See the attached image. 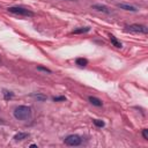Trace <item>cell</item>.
Segmentation results:
<instances>
[{
    "mask_svg": "<svg viewBox=\"0 0 148 148\" xmlns=\"http://www.w3.org/2000/svg\"><path fill=\"white\" fill-rule=\"evenodd\" d=\"M13 114L17 120H25L31 116V108L27 105H18L14 109Z\"/></svg>",
    "mask_w": 148,
    "mask_h": 148,
    "instance_id": "6da1fadb",
    "label": "cell"
},
{
    "mask_svg": "<svg viewBox=\"0 0 148 148\" xmlns=\"http://www.w3.org/2000/svg\"><path fill=\"white\" fill-rule=\"evenodd\" d=\"M7 10L9 13H13V14H16V15H21V16H28V17H31L34 16V12H31L30 9L28 8H24V7H20V6H13V7H8Z\"/></svg>",
    "mask_w": 148,
    "mask_h": 148,
    "instance_id": "7a4b0ae2",
    "label": "cell"
},
{
    "mask_svg": "<svg viewBox=\"0 0 148 148\" xmlns=\"http://www.w3.org/2000/svg\"><path fill=\"white\" fill-rule=\"evenodd\" d=\"M64 142H65L67 146H79V145H81L82 139H81V136L77 135V134H71V135H68V136L65 138Z\"/></svg>",
    "mask_w": 148,
    "mask_h": 148,
    "instance_id": "3957f363",
    "label": "cell"
},
{
    "mask_svg": "<svg viewBox=\"0 0 148 148\" xmlns=\"http://www.w3.org/2000/svg\"><path fill=\"white\" fill-rule=\"evenodd\" d=\"M126 30H128L131 32H135V34H147L148 32V28L146 25H142V24H131V25H127Z\"/></svg>",
    "mask_w": 148,
    "mask_h": 148,
    "instance_id": "277c9868",
    "label": "cell"
},
{
    "mask_svg": "<svg viewBox=\"0 0 148 148\" xmlns=\"http://www.w3.org/2000/svg\"><path fill=\"white\" fill-rule=\"evenodd\" d=\"M117 7L120 8V9H124V10H127V12H138V8L132 6V5H128V3H124V2H118L117 3Z\"/></svg>",
    "mask_w": 148,
    "mask_h": 148,
    "instance_id": "5b68a950",
    "label": "cell"
},
{
    "mask_svg": "<svg viewBox=\"0 0 148 148\" xmlns=\"http://www.w3.org/2000/svg\"><path fill=\"white\" fill-rule=\"evenodd\" d=\"M91 8H92V9H95V10H97V12L105 13V14H110V13H111V12H110V9H109L106 6L101 5V3H95V5H92V6H91Z\"/></svg>",
    "mask_w": 148,
    "mask_h": 148,
    "instance_id": "8992f818",
    "label": "cell"
},
{
    "mask_svg": "<svg viewBox=\"0 0 148 148\" xmlns=\"http://www.w3.org/2000/svg\"><path fill=\"white\" fill-rule=\"evenodd\" d=\"M88 101H89L92 105H95V106H101V105L103 104V102H102L99 98L94 97V96H89V97H88Z\"/></svg>",
    "mask_w": 148,
    "mask_h": 148,
    "instance_id": "52a82bcc",
    "label": "cell"
},
{
    "mask_svg": "<svg viewBox=\"0 0 148 148\" xmlns=\"http://www.w3.org/2000/svg\"><path fill=\"white\" fill-rule=\"evenodd\" d=\"M28 136H29V134H28V133H24V132H18L17 134H15V135H14V140H15V141H21V140L27 139Z\"/></svg>",
    "mask_w": 148,
    "mask_h": 148,
    "instance_id": "ba28073f",
    "label": "cell"
},
{
    "mask_svg": "<svg viewBox=\"0 0 148 148\" xmlns=\"http://www.w3.org/2000/svg\"><path fill=\"white\" fill-rule=\"evenodd\" d=\"M109 38H110V42L112 43V45H113V46H116V47H118V49H120V47H121V43H120V40H118L113 35H110V36H109Z\"/></svg>",
    "mask_w": 148,
    "mask_h": 148,
    "instance_id": "9c48e42d",
    "label": "cell"
},
{
    "mask_svg": "<svg viewBox=\"0 0 148 148\" xmlns=\"http://www.w3.org/2000/svg\"><path fill=\"white\" fill-rule=\"evenodd\" d=\"M90 30L89 27H81V28H77L75 30L72 31V34H84V32H88Z\"/></svg>",
    "mask_w": 148,
    "mask_h": 148,
    "instance_id": "30bf717a",
    "label": "cell"
},
{
    "mask_svg": "<svg viewBox=\"0 0 148 148\" xmlns=\"http://www.w3.org/2000/svg\"><path fill=\"white\" fill-rule=\"evenodd\" d=\"M75 62H76L77 66H81V67H84V66L88 65V60H87L86 58H77V59L75 60Z\"/></svg>",
    "mask_w": 148,
    "mask_h": 148,
    "instance_id": "8fae6325",
    "label": "cell"
},
{
    "mask_svg": "<svg viewBox=\"0 0 148 148\" xmlns=\"http://www.w3.org/2000/svg\"><path fill=\"white\" fill-rule=\"evenodd\" d=\"M3 98L6 99V101H8V99H10L13 96H14V92L13 91H8V90H3Z\"/></svg>",
    "mask_w": 148,
    "mask_h": 148,
    "instance_id": "7c38bea8",
    "label": "cell"
},
{
    "mask_svg": "<svg viewBox=\"0 0 148 148\" xmlns=\"http://www.w3.org/2000/svg\"><path fill=\"white\" fill-rule=\"evenodd\" d=\"M34 98H36V99H38V101H40V102H43V101H46V96L45 95H42V94H32L31 95Z\"/></svg>",
    "mask_w": 148,
    "mask_h": 148,
    "instance_id": "4fadbf2b",
    "label": "cell"
},
{
    "mask_svg": "<svg viewBox=\"0 0 148 148\" xmlns=\"http://www.w3.org/2000/svg\"><path fill=\"white\" fill-rule=\"evenodd\" d=\"M92 121H94V124H95L97 127H103V126H104V121H103V120H99V119H94Z\"/></svg>",
    "mask_w": 148,
    "mask_h": 148,
    "instance_id": "5bb4252c",
    "label": "cell"
},
{
    "mask_svg": "<svg viewBox=\"0 0 148 148\" xmlns=\"http://www.w3.org/2000/svg\"><path fill=\"white\" fill-rule=\"evenodd\" d=\"M37 69H38V71H42V72H45V73H49V74L52 73L51 69H49V68H46V67H43V66H38Z\"/></svg>",
    "mask_w": 148,
    "mask_h": 148,
    "instance_id": "9a60e30c",
    "label": "cell"
},
{
    "mask_svg": "<svg viewBox=\"0 0 148 148\" xmlns=\"http://www.w3.org/2000/svg\"><path fill=\"white\" fill-rule=\"evenodd\" d=\"M142 136L145 140H148V130L147 128H143L142 130Z\"/></svg>",
    "mask_w": 148,
    "mask_h": 148,
    "instance_id": "2e32d148",
    "label": "cell"
},
{
    "mask_svg": "<svg viewBox=\"0 0 148 148\" xmlns=\"http://www.w3.org/2000/svg\"><path fill=\"white\" fill-rule=\"evenodd\" d=\"M66 97L65 96H58V97H53V101L54 102H60V101H65Z\"/></svg>",
    "mask_w": 148,
    "mask_h": 148,
    "instance_id": "e0dca14e",
    "label": "cell"
},
{
    "mask_svg": "<svg viewBox=\"0 0 148 148\" xmlns=\"http://www.w3.org/2000/svg\"><path fill=\"white\" fill-rule=\"evenodd\" d=\"M66 1H74V0H66Z\"/></svg>",
    "mask_w": 148,
    "mask_h": 148,
    "instance_id": "ac0fdd59",
    "label": "cell"
}]
</instances>
